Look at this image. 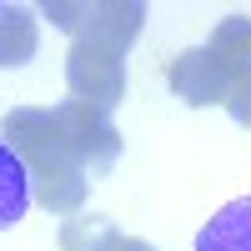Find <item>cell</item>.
Returning <instances> with one entry per match:
<instances>
[{"label":"cell","instance_id":"cell-1","mask_svg":"<svg viewBox=\"0 0 251 251\" xmlns=\"http://www.w3.org/2000/svg\"><path fill=\"white\" fill-rule=\"evenodd\" d=\"M0 136L25 161L35 201L46 206V211H55V216H75L86 191H91V176H86V166H80L75 146L66 141V131H60L55 111H40V106L5 111L0 116Z\"/></svg>","mask_w":251,"mask_h":251},{"label":"cell","instance_id":"cell-2","mask_svg":"<svg viewBox=\"0 0 251 251\" xmlns=\"http://www.w3.org/2000/svg\"><path fill=\"white\" fill-rule=\"evenodd\" d=\"M40 15H50L60 30H71L75 40H91V46H106L116 55H126L136 46V35L146 25V5H136V0H80V5H71V0H46L40 5Z\"/></svg>","mask_w":251,"mask_h":251},{"label":"cell","instance_id":"cell-3","mask_svg":"<svg viewBox=\"0 0 251 251\" xmlns=\"http://www.w3.org/2000/svg\"><path fill=\"white\" fill-rule=\"evenodd\" d=\"M50 111H55V121H60V131H66V141L75 146L86 176H91V181L106 176L111 166H116V156H121V136H116V126L106 121V111H96V106H86V100H75V96H66V100L50 106Z\"/></svg>","mask_w":251,"mask_h":251},{"label":"cell","instance_id":"cell-4","mask_svg":"<svg viewBox=\"0 0 251 251\" xmlns=\"http://www.w3.org/2000/svg\"><path fill=\"white\" fill-rule=\"evenodd\" d=\"M66 86L75 100H86L96 111H111L126 96V60L106 46H91V40H75L71 60H66Z\"/></svg>","mask_w":251,"mask_h":251},{"label":"cell","instance_id":"cell-5","mask_svg":"<svg viewBox=\"0 0 251 251\" xmlns=\"http://www.w3.org/2000/svg\"><path fill=\"white\" fill-rule=\"evenodd\" d=\"M166 80H171V91L186 100V106H226L231 91H236V75L226 71L206 46L181 50L171 66H166Z\"/></svg>","mask_w":251,"mask_h":251},{"label":"cell","instance_id":"cell-6","mask_svg":"<svg viewBox=\"0 0 251 251\" xmlns=\"http://www.w3.org/2000/svg\"><path fill=\"white\" fill-rule=\"evenodd\" d=\"M196 251H251V196L221 206V211L201 226Z\"/></svg>","mask_w":251,"mask_h":251},{"label":"cell","instance_id":"cell-7","mask_svg":"<svg viewBox=\"0 0 251 251\" xmlns=\"http://www.w3.org/2000/svg\"><path fill=\"white\" fill-rule=\"evenodd\" d=\"M25 206H30V171L10 151V141L0 136V231L25 216Z\"/></svg>","mask_w":251,"mask_h":251},{"label":"cell","instance_id":"cell-8","mask_svg":"<svg viewBox=\"0 0 251 251\" xmlns=\"http://www.w3.org/2000/svg\"><path fill=\"white\" fill-rule=\"evenodd\" d=\"M35 15L30 5H0V71L25 66L35 55Z\"/></svg>","mask_w":251,"mask_h":251},{"label":"cell","instance_id":"cell-9","mask_svg":"<svg viewBox=\"0 0 251 251\" xmlns=\"http://www.w3.org/2000/svg\"><path fill=\"white\" fill-rule=\"evenodd\" d=\"M206 50H211L226 71H231L236 80L251 75V20L246 15H226L221 25L211 30V40H206Z\"/></svg>","mask_w":251,"mask_h":251},{"label":"cell","instance_id":"cell-10","mask_svg":"<svg viewBox=\"0 0 251 251\" xmlns=\"http://www.w3.org/2000/svg\"><path fill=\"white\" fill-rule=\"evenodd\" d=\"M116 241H121L116 221L96 216V211H75L66 221V231H60V246H66V251H111Z\"/></svg>","mask_w":251,"mask_h":251},{"label":"cell","instance_id":"cell-11","mask_svg":"<svg viewBox=\"0 0 251 251\" xmlns=\"http://www.w3.org/2000/svg\"><path fill=\"white\" fill-rule=\"evenodd\" d=\"M226 111L236 116V126H251V75L236 80V91H231V100H226Z\"/></svg>","mask_w":251,"mask_h":251},{"label":"cell","instance_id":"cell-12","mask_svg":"<svg viewBox=\"0 0 251 251\" xmlns=\"http://www.w3.org/2000/svg\"><path fill=\"white\" fill-rule=\"evenodd\" d=\"M111 251H156V246H151V241H136V236H121Z\"/></svg>","mask_w":251,"mask_h":251}]
</instances>
